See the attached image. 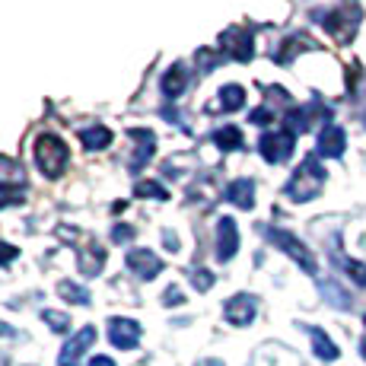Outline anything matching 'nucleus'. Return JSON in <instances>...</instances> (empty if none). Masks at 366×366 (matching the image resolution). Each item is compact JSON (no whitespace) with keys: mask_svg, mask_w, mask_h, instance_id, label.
I'll return each mask as SVG.
<instances>
[{"mask_svg":"<svg viewBox=\"0 0 366 366\" xmlns=\"http://www.w3.org/2000/svg\"><path fill=\"white\" fill-rule=\"evenodd\" d=\"M220 99H217V105H220L223 112H239L245 105V89L239 86V83H229V86H223L220 93Z\"/></svg>","mask_w":366,"mask_h":366,"instance_id":"nucleus-21","label":"nucleus"},{"mask_svg":"<svg viewBox=\"0 0 366 366\" xmlns=\"http://www.w3.org/2000/svg\"><path fill=\"white\" fill-rule=\"evenodd\" d=\"M109 341L118 350H134L140 344V325L134 319H109Z\"/></svg>","mask_w":366,"mask_h":366,"instance_id":"nucleus-12","label":"nucleus"},{"mask_svg":"<svg viewBox=\"0 0 366 366\" xmlns=\"http://www.w3.org/2000/svg\"><path fill=\"white\" fill-rule=\"evenodd\" d=\"M214 144H220V150H239L242 144V131L236 124H223V128L214 131Z\"/></svg>","mask_w":366,"mask_h":366,"instance_id":"nucleus-22","label":"nucleus"},{"mask_svg":"<svg viewBox=\"0 0 366 366\" xmlns=\"http://www.w3.org/2000/svg\"><path fill=\"white\" fill-rule=\"evenodd\" d=\"M76 267H80L83 277H96L105 267V249L99 242H89L83 249H76Z\"/></svg>","mask_w":366,"mask_h":366,"instance_id":"nucleus-13","label":"nucleus"},{"mask_svg":"<svg viewBox=\"0 0 366 366\" xmlns=\"http://www.w3.org/2000/svg\"><path fill=\"white\" fill-rule=\"evenodd\" d=\"M220 54L233 61H252L255 58V41H252V32L242 29V26H229L227 32H220Z\"/></svg>","mask_w":366,"mask_h":366,"instance_id":"nucleus-6","label":"nucleus"},{"mask_svg":"<svg viewBox=\"0 0 366 366\" xmlns=\"http://www.w3.org/2000/svg\"><path fill=\"white\" fill-rule=\"evenodd\" d=\"M131 239H134V227H128V223H118L112 229V242H131Z\"/></svg>","mask_w":366,"mask_h":366,"instance_id":"nucleus-31","label":"nucleus"},{"mask_svg":"<svg viewBox=\"0 0 366 366\" xmlns=\"http://www.w3.org/2000/svg\"><path fill=\"white\" fill-rule=\"evenodd\" d=\"M214 280H217V277L207 271V267H194V274H192V287H194L198 293H207L210 287H214Z\"/></svg>","mask_w":366,"mask_h":366,"instance_id":"nucleus-27","label":"nucleus"},{"mask_svg":"<svg viewBox=\"0 0 366 366\" xmlns=\"http://www.w3.org/2000/svg\"><path fill=\"white\" fill-rule=\"evenodd\" d=\"M6 204H23V188H16V185H0V210H4Z\"/></svg>","mask_w":366,"mask_h":366,"instance_id":"nucleus-28","label":"nucleus"},{"mask_svg":"<svg viewBox=\"0 0 366 366\" xmlns=\"http://www.w3.org/2000/svg\"><path fill=\"white\" fill-rule=\"evenodd\" d=\"M255 312H258V300L252 297V293H236V297H229L223 302V319L236 328L249 325V322L255 319Z\"/></svg>","mask_w":366,"mask_h":366,"instance_id":"nucleus-7","label":"nucleus"},{"mask_svg":"<svg viewBox=\"0 0 366 366\" xmlns=\"http://www.w3.org/2000/svg\"><path fill=\"white\" fill-rule=\"evenodd\" d=\"M13 335H16V328L6 325V322H0V337H13Z\"/></svg>","mask_w":366,"mask_h":366,"instance_id":"nucleus-37","label":"nucleus"},{"mask_svg":"<svg viewBox=\"0 0 366 366\" xmlns=\"http://www.w3.org/2000/svg\"><path fill=\"white\" fill-rule=\"evenodd\" d=\"M163 96L166 99H179L182 93H185V86H188V70H185V64H172L163 74Z\"/></svg>","mask_w":366,"mask_h":366,"instance_id":"nucleus-16","label":"nucleus"},{"mask_svg":"<svg viewBox=\"0 0 366 366\" xmlns=\"http://www.w3.org/2000/svg\"><path fill=\"white\" fill-rule=\"evenodd\" d=\"M58 293L64 297L67 302H74V306H89V290L86 287H80V284H74V280H61L58 284Z\"/></svg>","mask_w":366,"mask_h":366,"instance_id":"nucleus-23","label":"nucleus"},{"mask_svg":"<svg viewBox=\"0 0 366 366\" xmlns=\"http://www.w3.org/2000/svg\"><path fill=\"white\" fill-rule=\"evenodd\" d=\"M128 137H134V140L140 144V147H137V157L131 159V169L137 172V169H144V166L153 159V153H157V134L147 131V128H131Z\"/></svg>","mask_w":366,"mask_h":366,"instance_id":"nucleus-14","label":"nucleus"},{"mask_svg":"<svg viewBox=\"0 0 366 366\" xmlns=\"http://www.w3.org/2000/svg\"><path fill=\"white\" fill-rule=\"evenodd\" d=\"M41 319H45V325L51 328V332H58V335L70 332V315H67V312H58V309H45V312H41Z\"/></svg>","mask_w":366,"mask_h":366,"instance_id":"nucleus-25","label":"nucleus"},{"mask_svg":"<svg viewBox=\"0 0 366 366\" xmlns=\"http://www.w3.org/2000/svg\"><path fill=\"white\" fill-rule=\"evenodd\" d=\"M262 233H264V239L271 245H277L280 252H287V255L297 262L302 271L306 274H319V262H315V255L306 249V242H300L297 236L290 233V229H277V227H262Z\"/></svg>","mask_w":366,"mask_h":366,"instance_id":"nucleus-4","label":"nucleus"},{"mask_svg":"<svg viewBox=\"0 0 366 366\" xmlns=\"http://www.w3.org/2000/svg\"><path fill=\"white\" fill-rule=\"evenodd\" d=\"M163 302H166V306H182V302H185V297H182L179 287H169V290L163 293Z\"/></svg>","mask_w":366,"mask_h":366,"instance_id":"nucleus-33","label":"nucleus"},{"mask_svg":"<svg viewBox=\"0 0 366 366\" xmlns=\"http://www.w3.org/2000/svg\"><path fill=\"white\" fill-rule=\"evenodd\" d=\"M89 366H118V363L112 360V357H105V354H96L93 360H89Z\"/></svg>","mask_w":366,"mask_h":366,"instance_id":"nucleus-35","label":"nucleus"},{"mask_svg":"<svg viewBox=\"0 0 366 366\" xmlns=\"http://www.w3.org/2000/svg\"><path fill=\"white\" fill-rule=\"evenodd\" d=\"M93 344H96V328L93 325H83L80 332H76L64 344V350H61V357H58V366H80V357L86 354Z\"/></svg>","mask_w":366,"mask_h":366,"instance_id":"nucleus-8","label":"nucleus"},{"mask_svg":"<svg viewBox=\"0 0 366 366\" xmlns=\"http://www.w3.org/2000/svg\"><path fill=\"white\" fill-rule=\"evenodd\" d=\"M124 264H128V271L140 280H153L159 271H163L159 255H153L150 249H131L128 255H124Z\"/></svg>","mask_w":366,"mask_h":366,"instance_id":"nucleus-10","label":"nucleus"},{"mask_svg":"<svg viewBox=\"0 0 366 366\" xmlns=\"http://www.w3.org/2000/svg\"><path fill=\"white\" fill-rule=\"evenodd\" d=\"M194 366H227L223 360H217V357H204V360H198Z\"/></svg>","mask_w":366,"mask_h":366,"instance_id":"nucleus-36","label":"nucleus"},{"mask_svg":"<svg viewBox=\"0 0 366 366\" xmlns=\"http://www.w3.org/2000/svg\"><path fill=\"white\" fill-rule=\"evenodd\" d=\"M134 194L137 198H153V201H166L169 198V192L159 182H153V179H140L137 185H134Z\"/></svg>","mask_w":366,"mask_h":366,"instance_id":"nucleus-24","label":"nucleus"},{"mask_svg":"<svg viewBox=\"0 0 366 366\" xmlns=\"http://www.w3.org/2000/svg\"><path fill=\"white\" fill-rule=\"evenodd\" d=\"M16 258H19L16 245H10V242H4V239H0V264H10V262H16Z\"/></svg>","mask_w":366,"mask_h":366,"instance_id":"nucleus-30","label":"nucleus"},{"mask_svg":"<svg viewBox=\"0 0 366 366\" xmlns=\"http://www.w3.org/2000/svg\"><path fill=\"white\" fill-rule=\"evenodd\" d=\"M163 245H166L169 252H179V236L169 233V229H166V233H163Z\"/></svg>","mask_w":366,"mask_h":366,"instance_id":"nucleus-34","label":"nucleus"},{"mask_svg":"<svg viewBox=\"0 0 366 366\" xmlns=\"http://www.w3.org/2000/svg\"><path fill=\"white\" fill-rule=\"evenodd\" d=\"M360 350H363V357H366V332H363V341H360Z\"/></svg>","mask_w":366,"mask_h":366,"instance_id":"nucleus-38","label":"nucleus"},{"mask_svg":"<svg viewBox=\"0 0 366 366\" xmlns=\"http://www.w3.org/2000/svg\"><path fill=\"white\" fill-rule=\"evenodd\" d=\"M297 150V134L287 131V128H277V131H264L262 140H258V153L264 157V163L271 166H280L293 157Z\"/></svg>","mask_w":366,"mask_h":366,"instance_id":"nucleus-5","label":"nucleus"},{"mask_svg":"<svg viewBox=\"0 0 366 366\" xmlns=\"http://www.w3.org/2000/svg\"><path fill=\"white\" fill-rule=\"evenodd\" d=\"M227 201L236 204L242 210H252L255 207V182L252 179H236L227 185Z\"/></svg>","mask_w":366,"mask_h":366,"instance_id":"nucleus-15","label":"nucleus"},{"mask_svg":"<svg viewBox=\"0 0 366 366\" xmlns=\"http://www.w3.org/2000/svg\"><path fill=\"white\" fill-rule=\"evenodd\" d=\"M306 48H315V41L309 39L306 32H297V35H290V39H287L284 45L277 48V51H274V61H277V64H290L293 54L306 51Z\"/></svg>","mask_w":366,"mask_h":366,"instance_id":"nucleus-18","label":"nucleus"},{"mask_svg":"<svg viewBox=\"0 0 366 366\" xmlns=\"http://www.w3.org/2000/svg\"><path fill=\"white\" fill-rule=\"evenodd\" d=\"M315 23L325 26V32L332 35L335 41H341V45H347L350 39L357 35V29H360V6L354 4V0H344L341 6H335V10H315L312 13Z\"/></svg>","mask_w":366,"mask_h":366,"instance_id":"nucleus-2","label":"nucleus"},{"mask_svg":"<svg viewBox=\"0 0 366 366\" xmlns=\"http://www.w3.org/2000/svg\"><path fill=\"white\" fill-rule=\"evenodd\" d=\"M344 147H347V134H344L341 124L328 122L319 134V144H315V157H325V159H337L344 157Z\"/></svg>","mask_w":366,"mask_h":366,"instance_id":"nucleus-11","label":"nucleus"},{"mask_svg":"<svg viewBox=\"0 0 366 366\" xmlns=\"http://www.w3.org/2000/svg\"><path fill=\"white\" fill-rule=\"evenodd\" d=\"M319 290H322V297L332 302L335 309H350V306H354V302H350V293L344 290V287L337 284V280H322Z\"/></svg>","mask_w":366,"mask_h":366,"instance_id":"nucleus-20","label":"nucleus"},{"mask_svg":"<svg viewBox=\"0 0 366 366\" xmlns=\"http://www.w3.org/2000/svg\"><path fill=\"white\" fill-rule=\"evenodd\" d=\"M249 122H255V124H271V122H274L271 105H262V109H255V112L249 115Z\"/></svg>","mask_w":366,"mask_h":366,"instance_id":"nucleus-32","label":"nucleus"},{"mask_svg":"<svg viewBox=\"0 0 366 366\" xmlns=\"http://www.w3.org/2000/svg\"><path fill=\"white\" fill-rule=\"evenodd\" d=\"M239 252V227L233 217L217 220V262H233Z\"/></svg>","mask_w":366,"mask_h":366,"instance_id":"nucleus-9","label":"nucleus"},{"mask_svg":"<svg viewBox=\"0 0 366 366\" xmlns=\"http://www.w3.org/2000/svg\"><path fill=\"white\" fill-rule=\"evenodd\" d=\"M32 150H35V166H39L48 179H58L70 163V150L58 134H39Z\"/></svg>","mask_w":366,"mask_h":366,"instance_id":"nucleus-3","label":"nucleus"},{"mask_svg":"<svg viewBox=\"0 0 366 366\" xmlns=\"http://www.w3.org/2000/svg\"><path fill=\"white\" fill-rule=\"evenodd\" d=\"M112 134L105 124H93V128H80V144L86 147V150H105V147L112 144Z\"/></svg>","mask_w":366,"mask_h":366,"instance_id":"nucleus-19","label":"nucleus"},{"mask_svg":"<svg viewBox=\"0 0 366 366\" xmlns=\"http://www.w3.org/2000/svg\"><path fill=\"white\" fill-rule=\"evenodd\" d=\"M194 58H198V67L204 70V74H210V70H214V67L223 61V54H214V51H207V48H201Z\"/></svg>","mask_w":366,"mask_h":366,"instance_id":"nucleus-29","label":"nucleus"},{"mask_svg":"<svg viewBox=\"0 0 366 366\" xmlns=\"http://www.w3.org/2000/svg\"><path fill=\"white\" fill-rule=\"evenodd\" d=\"M337 264H341L344 271L350 274V280H354L357 287H366V264H360V262H350V258H337Z\"/></svg>","mask_w":366,"mask_h":366,"instance_id":"nucleus-26","label":"nucleus"},{"mask_svg":"<svg viewBox=\"0 0 366 366\" xmlns=\"http://www.w3.org/2000/svg\"><path fill=\"white\" fill-rule=\"evenodd\" d=\"M325 179H328V172H325V166L319 163V157H306L300 163V169L290 175V182L284 185V194L290 201H297V204H306V201H315L322 194V188H325Z\"/></svg>","mask_w":366,"mask_h":366,"instance_id":"nucleus-1","label":"nucleus"},{"mask_svg":"<svg viewBox=\"0 0 366 366\" xmlns=\"http://www.w3.org/2000/svg\"><path fill=\"white\" fill-rule=\"evenodd\" d=\"M306 332L309 337H312V350H315V357L319 360H325V363H335L337 357H341V350H337V344L328 337L322 328H315V325H306Z\"/></svg>","mask_w":366,"mask_h":366,"instance_id":"nucleus-17","label":"nucleus"}]
</instances>
